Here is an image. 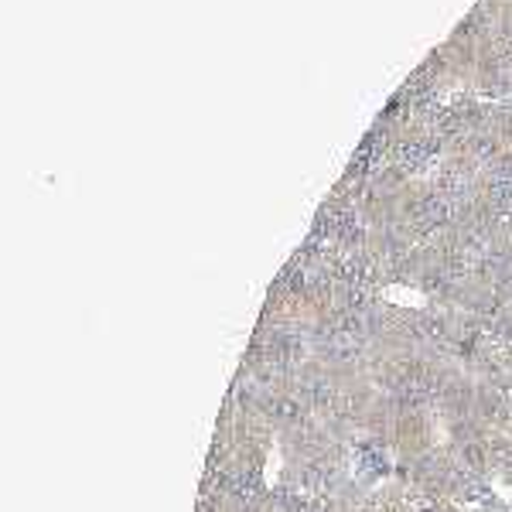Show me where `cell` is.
<instances>
[{
  "label": "cell",
  "mask_w": 512,
  "mask_h": 512,
  "mask_svg": "<svg viewBox=\"0 0 512 512\" xmlns=\"http://www.w3.org/2000/svg\"><path fill=\"white\" fill-rule=\"evenodd\" d=\"M277 471H280V451L273 447V461H266V481H277Z\"/></svg>",
  "instance_id": "cell-1"
}]
</instances>
